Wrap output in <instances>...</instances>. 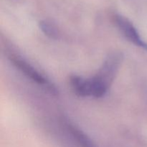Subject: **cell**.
I'll use <instances>...</instances> for the list:
<instances>
[{"label":"cell","instance_id":"3","mask_svg":"<svg viewBox=\"0 0 147 147\" xmlns=\"http://www.w3.org/2000/svg\"><path fill=\"white\" fill-rule=\"evenodd\" d=\"M11 61L12 62L13 64L20 70L27 77L31 79L35 83H38L40 85H44V86H47L48 89L52 90V92L55 91L54 88L50 86L47 80L40 74V73L37 71L32 66L30 65V64L22 60V58L19 57L18 56L11 55Z\"/></svg>","mask_w":147,"mask_h":147},{"label":"cell","instance_id":"1","mask_svg":"<svg viewBox=\"0 0 147 147\" xmlns=\"http://www.w3.org/2000/svg\"><path fill=\"white\" fill-rule=\"evenodd\" d=\"M123 56L121 53H113L109 55L97 75L93 78L98 86L103 91L106 93L114 79Z\"/></svg>","mask_w":147,"mask_h":147},{"label":"cell","instance_id":"4","mask_svg":"<svg viewBox=\"0 0 147 147\" xmlns=\"http://www.w3.org/2000/svg\"><path fill=\"white\" fill-rule=\"evenodd\" d=\"M68 129L72 136L76 139L78 144L80 147H97L93 143V141L86 134L83 133L77 127L74 126L73 125L68 124Z\"/></svg>","mask_w":147,"mask_h":147},{"label":"cell","instance_id":"5","mask_svg":"<svg viewBox=\"0 0 147 147\" xmlns=\"http://www.w3.org/2000/svg\"><path fill=\"white\" fill-rule=\"evenodd\" d=\"M40 27L43 32L52 38H57V32L55 27L51 23L47 21H42L40 23Z\"/></svg>","mask_w":147,"mask_h":147},{"label":"cell","instance_id":"2","mask_svg":"<svg viewBox=\"0 0 147 147\" xmlns=\"http://www.w3.org/2000/svg\"><path fill=\"white\" fill-rule=\"evenodd\" d=\"M114 20L116 25L129 41L135 45L147 50V44L142 40L136 29L127 18L120 14H116L114 16Z\"/></svg>","mask_w":147,"mask_h":147}]
</instances>
